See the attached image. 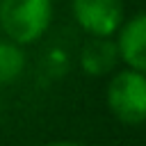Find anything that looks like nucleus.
Listing matches in <instances>:
<instances>
[{"label":"nucleus","instance_id":"1","mask_svg":"<svg viewBox=\"0 0 146 146\" xmlns=\"http://www.w3.org/2000/svg\"><path fill=\"white\" fill-rule=\"evenodd\" d=\"M52 21V0H0V30L18 46L39 41Z\"/></svg>","mask_w":146,"mask_h":146},{"label":"nucleus","instance_id":"2","mask_svg":"<svg viewBox=\"0 0 146 146\" xmlns=\"http://www.w3.org/2000/svg\"><path fill=\"white\" fill-rule=\"evenodd\" d=\"M107 107L125 125H139L146 121V75L132 68H123L112 75L107 84Z\"/></svg>","mask_w":146,"mask_h":146},{"label":"nucleus","instance_id":"3","mask_svg":"<svg viewBox=\"0 0 146 146\" xmlns=\"http://www.w3.org/2000/svg\"><path fill=\"white\" fill-rule=\"evenodd\" d=\"M71 9L89 36H112L125 18L123 0H71Z\"/></svg>","mask_w":146,"mask_h":146},{"label":"nucleus","instance_id":"4","mask_svg":"<svg viewBox=\"0 0 146 146\" xmlns=\"http://www.w3.org/2000/svg\"><path fill=\"white\" fill-rule=\"evenodd\" d=\"M116 48L119 59L125 62L128 68L146 75V11L121 23Z\"/></svg>","mask_w":146,"mask_h":146},{"label":"nucleus","instance_id":"5","mask_svg":"<svg viewBox=\"0 0 146 146\" xmlns=\"http://www.w3.org/2000/svg\"><path fill=\"white\" fill-rule=\"evenodd\" d=\"M119 62V48L116 41L110 36H91L80 52V66L87 75H105L110 73Z\"/></svg>","mask_w":146,"mask_h":146},{"label":"nucleus","instance_id":"6","mask_svg":"<svg viewBox=\"0 0 146 146\" xmlns=\"http://www.w3.org/2000/svg\"><path fill=\"white\" fill-rule=\"evenodd\" d=\"M25 71L23 46L11 41H0V84H11Z\"/></svg>","mask_w":146,"mask_h":146},{"label":"nucleus","instance_id":"7","mask_svg":"<svg viewBox=\"0 0 146 146\" xmlns=\"http://www.w3.org/2000/svg\"><path fill=\"white\" fill-rule=\"evenodd\" d=\"M46 146H82L78 141H71V139H57V141H48Z\"/></svg>","mask_w":146,"mask_h":146},{"label":"nucleus","instance_id":"8","mask_svg":"<svg viewBox=\"0 0 146 146\" xmlns=\"http://www.w3.org/2000/svg\"><path fill=\"white\" fill-rule=\"evenodd\" d=\"M0 121H2V110H0Z\"/></svg>","mask_w":146,"mask_h":146}]
</instances>
